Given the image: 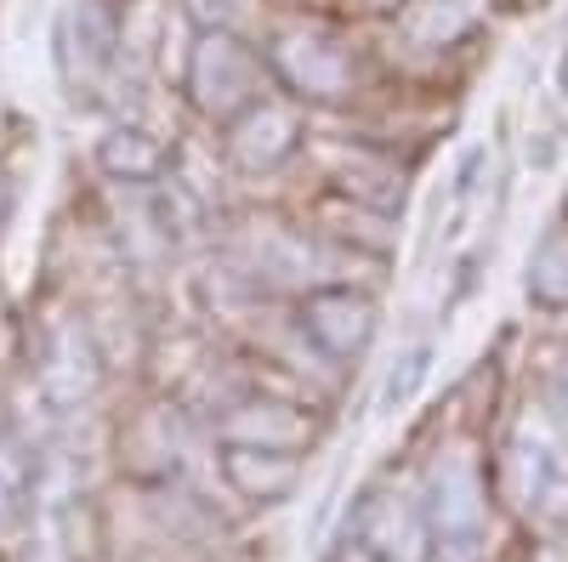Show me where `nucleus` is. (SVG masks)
Returning a JSON list of instances; mask_svg holds the SVG:
<instances>
[{
    "mask_svg": "<svg viewBox=\"0 0 568 562\" xmlns=\"http://www.w3.org/2000/svg\"><path fill=\"white\" fill-rule=\"evenodd\" d=\"M426 364H433V347H409L404 358H393V369H387V381H382V409L393 415V409H404L409 398H415V387L426 381Z\"/></svg>",
    "mask_w": 568,
    "mask_h": 562,
    "instance_id": "2eb2a0df",
    "label": "nucleus"
},
{
    "mask_svg": "<svg viewBox=\"0 0 568 562\" xmlns=\"http://www.w3.org/2000/svg\"><path fill=\"white\" fill-rule=\"evenodd\" d=\"M284 313H291L307 352L329 369H353L369 352L375 330H382V302H375V290L353 285V278H324V285L284 302Z\"/></svg>",
    "mask_w": 568,
    "mask_h": 562,
    "instance_id": "20e7f679",
    "label": "nucleus"
},
{
    "mask_svg": "<svg viewBox=\"0 0 568 562\" xmlns=\"http://www.w3.org/2000/svg\"><path fill=\"white\" fill-rule=\"evenodd\" d=\"M262 91H273V74H267L262 45L245 29H194L187 23L182 69H176V98L187 103V114L211 131H222Z\"/></svg>",
    "mask_w": 568,
    "mask_h": 562,
    "instance_id": "f03ea898",
    "label": "nucleus"
},
{
    "mask_svg": "<svg viewBox=\"0 0 568 562\" xmlns=\"http://www.w3.org/2000/svg\"><path fill=\"white\" fill-rule=\"evenodd\" d=\"M524 296L540 313H568V222H546L535 251L524 256Z\"/></svg>",
    "mask_w": 568,
    "mask_h": 562,
    "instance_id": "ddd939ff",
    "label": "nucleus"
},
{
    "mask_svg": "<svg viewBox=\"0 0 568 562\" xmlns=\"http://www.w3.org/2000/svg\"><path fill=\"white\" fill-rule=\"evenodd\" d=\"M262 58L273 85L302 109H353L375 85L369 45L353 34V23L329 12H284L262 40Z\"/></svg>",
    "mask_w": 568,
    "mask_h": 562,
    "instance_id": "f257e3e1",
    "label": "nucleus"
},
{
    "mask_svg": "<svg viewBox=\"0 0 568 562\" xmlns=\"http://www.w3.org/2000/svg\"><path fill=\"white\" fill-rule=\"evenodd\" d=\"M562 222H568V194H562Z\"/></svg>",
    "mask_w": 568,
    "mask_h": 562,
    "instance_id": "aec40b11",
    "label": "nucleus"
},
{
    "mask_svg": "<svg viewBox=\"0 0 568 562\" xmlns=\"http://www.w3.org/2000/svg\"><path fill=\"white\" fill-rule=\"evenodd\" d=\"M176 143L165 131H154L149 120L136 114H109L103 136L91 143V165H98L103 182L125 187V194H142V187H160L176 171Z\"/></svg>",
    "mask_w": 568,
    "mask_h": 562,
    "instance_id": "1a4fd4ad",
    "label": "nucleus"
},
{
    "mask_svg": "<svg viewBox=\"0 0 568 562\" xmlns=\"http://www.w3.org/2000/svg\"><path fill=\"white\" fill-rule=\"evenodd\" d=\"M52 69L63 80L69 103L114 109V91L131 85L120 0H63V12L52 23Z\"/></svg>",
    "mask_w": 568,
    "mask_h": 562,
    "instance_id": "7ed1b4c3",
    "label": "nucleus"
},
{
    "mask_svg": "<svg viewBox=\"0 0 568 562\" xmlns=\"http://www.w3.org/2000/svg\"><path fill=\"white\" fill-rule=\"evenodd\" d=\"M18 205H23V187H18V171L0 160V239H7V227L18 222Z\"/></svg>",
    "mask_w": 568,
    "mask_h": 562,
    "instance_id": "f3484780",
    "label": "nucleus"
},
{
    "mask_svg": "<svg viewBox=\"0 0 568 562\" xmlns=\"http://www.w3.org/2000/svg\"><path fill=\"white\" fill-rule=\"evenodd\" d=\"M506 489L535 523H568V443L546 420H524L506 443Z\"/></svg>",
    "mask_w": 568,
    "mask_h": 562,
    "instance_id": "0eeeda50",
    "label": "nucleus"
},
{
    "mask_svg": "<svg viewBox=\"0 0 568 562\" xmlns=\"http://www.w3.org/2000/svg\"><path fill=\"white\" fill-rule=\"evenodd\" d=\"M353 7H358V12H375V18H393L404 0H353Z\"/></svg>",
    "mask_w": 568,
    "mask_h": 562,
    "instance_id": "a211bd4d",
    "label": "nucleus"
},
{
    "mask_svg": "<svg viewBox=\"0 0 568 562\" xmlns=\"http://www.w3.org/2000/svg\"><path fill=\"white\" fill-rule=\"evenodd\" d=\"M222 478L245 500H284L302 478V454L291 449H262V443H222Z\"/></svg>",
    "mask_w": 568,
    "mask_h": 562,
    "instance_id": "f8f14e48",
    "label": "nucleus"
},
{
    "mask_svg": "<svg viewBox=\"0 0 568 562\" xmlns=\"http://www.w3.org/2000/svg\"><path fill=\"white\" fill-rule=\"evenodd\" d=\"M23 505H29V454H23V443H12L0 432V529H7Z\"/></svg>",
    "mask_w": 568,
    "mask_h": 562,
    "instance_id": "4468645a",
    "label": "nucleus"
},
{
    "mask_svg": "<svg viewBox=\"0 0 568 562\" xmlns=\"http://www.w3.org/2000/svg\"><path fill=\"white\" fill-rule=\"evenodd\" d=\"M495 0H404L393 12V34L415 58H449L484 29Z\"/></svg>",
    "mask_w": 568,
    "mask_h": 562,
    "instance_id": "9b49d317",
    "label": "nucleus"
},
{
    "mask_svg": "<svg viewBox=\"0 0 568 562\" xmlns=\"http://www.w3.org/2000/svg\"><path fill=\"white\" fill-rule=\"evenodd\" d=\"M307 109L284 91H262V98L222 125V165L233 176H278L307 154Z\"/></svg>",
    "mask_w": 568,
    "mask_h": 562,
    "instance_id": "39448f33",
    "label": "nucleus"
},
{
    "mask_svg": "<svg viewBox=\"0 0 568 562\" xmlns=\"http://www.w3.org/2000/svg\"><path fill=\"white\" fill-rule=\"evenodd\" d=\"M171 7L194 23V29H240L251 0H171Z\"/></svg>",
    "mask_w": 568,
    "mask_h": 562,
    "instance_id": "dca6fc26",
    "label": "nucleus"
},
{
    "mask_svg": "<svg viewBox=\"0 0 568 562\" xmlns=\"http://www.w3.org/2000/svg\"><path fill=\"white\" fill-rule=\"evenodd\" d=\"M336 562H426V518L404 494L369 489L342 529Z\"/></svg>",
    "mask_w": 568,
    "mask_h": 562,
    "instance_id": "6e6552de",
    "label": "nucleus"
},
{
    "mask_svg": "<svg viewBox=\"0 0 568 562\" xmlns=\"http://www.w3.org/2000/svg\"><path fill=\"white\" fill-rule=\"evenodd\" d=\"M426 551L438 562H478L484 556V478L478 460L449 454L426 483Z\"/></svg>",
    "mask_w": 568,
    "mask_h": 562,
    "instance_id": "423d86ee",
    "label": "nucleus"
},
{
    "mask_svg": "<svg viewBox=\"0 0 568 562\" xmlns=\"http://www.w3.org/2000/svg\"><path fill=\"white\" fill-rule=\"evenodd\" d=\"M557 91H562V103H568V40H562V52H557Z\"/></svg>",
    "mask_w": 568,
    "mask_h": 562,
    "instance_id": "6ab92c4d",
    "label": "nucleus"
},
{
    "mask_svg": "<svg viewBox=\"0 0 568 562\" xmlns=\"http://www.w3.org/2000/svg\"><path fill=\"white\" fill-rule=\"evenodd\" d=\"M216 438L222 443H262V449H291L302 454L313 443V420L302 415V403H284L267 392H233L216 409Z\"/></svg>",
    "mask_w": 568,
    "mask_h": 562,
    "instance_id": "9d476101",
    "label": "nucleus"
}]
</instances>
